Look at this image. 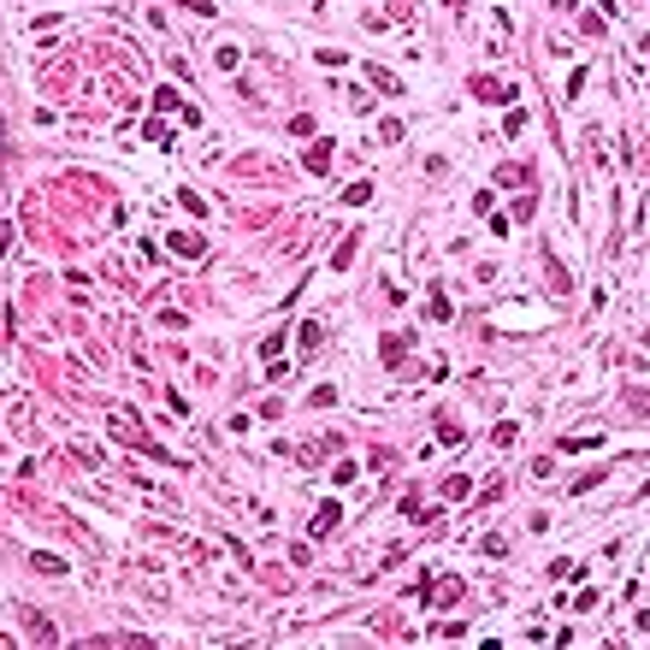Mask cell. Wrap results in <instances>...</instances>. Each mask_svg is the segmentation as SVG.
<instances>
[{"instance_id": "cell-1", "label": "cell", "mask_w": 650, "mask_h": 650, "mask_svg": "<svg viewBox=\"0 0 650 650\" xmlns=\"http://www.w3.org/2000/svg\"><path fill=\"white\" fill-rule=\"evenodd\" d=\"M473 95H479L485 107H509V101H514V89H509V83H497V77H473Z\"/></svg>"}, {"instance_id": "cell-2", "label": "cell", "mask_w": 650, "mask_h": 650, "mask_svg": "<svg viewBox=\"0 0 650 650\" xmlns=\"http://www.w3.org/2000/svg\"><path fill=\"white\" fill-rule=\"evenodd\" d=\"M361 77L373 83V89H385V95H402V77H390L385 65H361Z\"/></svg>"}, {"instance_id": "cell-3", "label": "cell", "mask_w": 650, "mask_h": 650, "mask_svg": "<svg viewBox=\"0 0 650 650\" xmlns=\"http://www.w3.org/2000/svg\"><path fill=\"white\" fill-rule=\"evenodd\" d=\"M172 248H178V255H190V260H202V255H207V237H202V231H178Z\"/></svg>"}, {"instance_id": "cell-4", "label": "cell", "mask_w": 650, "mask_h": 650, "mask_svg": "<svg viewBox=\"0 0 650 650\" xmlns=\"http://www.w3.org/2000/svg\"><path fill=\"white\" fill-rule=\"evenodd\" d=\"M24 627H30V639L54 644V627H47V615H36V609H30V615H24Z\"/></svg>"}, {"instance_id": "cell-5", "label": "cell", "mask_w": 650, "mask_h": 650, "mask_svg": "<svg viewBox=\"0 0 650 650\" xmlns=\"http://www.w3.org/2000/svg\"><path fill=\"white\" fill-rule=\"evenodd\" d=\"M30 568H36V574H65V562L47 556V550H36V556H30Z\"/></svg>"}, {"instance_id": "cell-6", "label": "cell", "mask_w": 650, "mask_h": 650, "mask_svg": "<svg viewBox=\"0 0 650 650\" xmlns=\"http://www.w3.org/2000/svg\"><path fill=\"white\" fill-rule=\"evenodd\" d=\"M302 160H308V172H325V166H331V148H325V142H313Z\"/></svg>"}, {"instance_id": "cell-7", "label": "cell", "mask_w": 650, "mask_h": 650, "mask_svg": "<svg viewBox=\"0 0 650 650\" xmlns=\"http://www.w3.org/2000/svg\"><path fill=\"white\" fill-rule=\"evenodd\" d=\"M343 514H337V503H320V514H313V532H331Z\"/></svg>"}, {"instance_id": "cell-8", "label": "cell", "mask_w": 650, "mask_h": 650, "mask_svg": "<svg viewBox=\"0 0 650 650\" xmlns=\"http://www.w3.org/2000/svg\"><path fill=\"white\" fill-rule=\"evenodd\" d=\"M366 195H373V183L361 178V183H349V190H343V202H349V207H366Z\"/></svg>"}, {"instance_id": "cell-9", "label": "cell", "mask_w": 650, "mask_h": 650, "mask_svg": "<svg viewBox=\"0 0 650 650\" xmlns=\"http://www.w3.org/2000/svg\"><path fill=\"white\" fill-rule=\"evenodd\" d=\"M296 343H302V349H320V325H313V320L296 325Z\"/></svg>"}, {"instance_id": "cell-10", "label": "cell", "mask_w": 650, "mask_h": 650, "mask_svg": "<svg viewBox=\"0 0 650 650\" xmlns=\"http://www.w3.org/2000/svg\"><path fill=\"white\" fill-rule=\"evenodd\" d=\"M443 497H455V503H461V497H473V485L455 473V479H443Z\"/></svg>"}, {"instance_id": "cell-11", "label": "cell", "mask_w": 650, "mask_h": 650, "mask_svg": "<svg viewBox=\"0 0 650 650\" xmlns=\"http://www.w3.org/2000/svg\"><path fill=\"white\" fill-rule=\"evenodd\" d=\"M349 260H355V237H343V243H337V255H331V266H337V272H343Z\"/></svg>"}, {"instance_id": "cell-12", "label": "cell", "mask_w": 650, "mask_h": 650, "mask_svg": "<svg viewBox=\"0 0 650 650\" xmlns=\"http://www.w3.org/2000/svg\"><path fill=\"white\" fill-rule=\"evenodd\" d=\"M426 313H431V320H449V296L438 290V296H431V302H426Z\"/></svg>"}, {"instance_id": "cell-13", "label": "cell", "mask_w": 650, "mask_h": 650, "mask_svg": "<svg viewBox=\"0 0 650 650\" xmlns=\"http://www.w3.org/2000/svg\"><path fill=\"white\" fill-rule=\"evenodd\" d=\"M178 6H190V12H213V0H178Z\"/></svg>"}, {"instance_id": "cell-14", "label": "cell", "mask_w": 650, "mask_h": 650, "mask_svg": "<svg viewBox=\"0 0 650 650\" xmlns=\"http://www.w3.org/2000/svg\"><path fill=\"white\" fill-rule=\"evenodd\" d=\"M443 6H461V0H443Z\"/></svg>"}]
</instances>
